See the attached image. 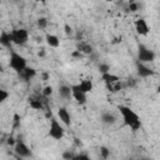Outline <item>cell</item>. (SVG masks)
Instances as JSON below:
<instances>
[{
  "label": "cell",
  "mask_w": 160,
  "mask_h": 160,
  "mask_svg": "<svg viewBox=\"0 0 160 160\" xmlns=\"http://www.w3.org/2000/svg\"><path fill=\"white\" fill-rule=\"evenodd\" d=\"M118 110L120 111V114H121V116H122L124 125L128 126L131 131H138V130L141 129V126H142L141 119H140V116H139L130 106L119 105V106H118Z\"/></svg>",
  "instance_id": "obj_1"
},
{
  "label": "cell",
  "mask_w": 160,
  "mask_h": 160,
  "mask_svg": "<svg viewBox=\"0 0 160 160\" xmlns=\"http://www.w3.org/2000/svg\"><path fill=\"white\" fill-rule=\"evenodd\" d=\"M9 66L15 72H21L28 66V60L25 56H22L20 52L10 49V58H9Z\"/></svg>",
  "instance_id": "obj_2"
},
{
  "label": "cell",
  "mask_w": 160,
  "mask_h": 160,
  "mask_svg": "<svg viewBox=\"0 0 160 160\" xmlns=\"http://www.w3.org/2000/svg\"><path fill=\"white\" fill-rule=\"evenodd\" d=\"M49 136L52 138L54 140H61L64 136H65V129L64 126L61 125V122L51 116L50 118V126H49Z\"/></svg>",
  "instance_id": "obj_3"
},
{
  "label": "cell",
  "mask_w": 160,
  "mask_h": 160,
  "mask_svg": "<svg viewBox=\"0 0 160 160\" xmlns=\"http://www.w3.org/2000/svg\"><path fill=\"white\" fill-rule=\"evenodd\" d=\"M10 32H11L12 44H15L18 46H24L29 41V32L26 29H22V28L12 29Z\"/></svg>",
  "instance_id": "obj_4"
},
{
  "label": "cell",
  "mask_w": 160,
  "mask_h": 160,
  "mask_svg": "<svg viewBox=\"0 0 160 160\" xmlns=\"http://www.w3.org/2000/svg\"><path fill=\"white\" fill-rule=\"evenodd\" d=\"M155 58H156V54L152 50H150L148 46H145L142 44L139 45V48H138V61L145 62V64L146 62H152L155 60Z\"/></svg>",
  "instance_id": "obj_5"
},
{
  "label": "cell",
  "mask_w": 160,
  "mask_h": 160,
  "mask_svg": "<svg viewBox=\"0 0 160 160\" xmlns=\"http://www.w3.org/2000/svg\"><path fill=\"white\" fill-rule=\"evenodd\" d=\"M14 152L16 154L18 158H21V159H28V158L32 156L30 148L21 139H16L15 145H14Z\"/></svg>",
  "instance_id": "obj_6"
},
{
  "label": "cell",
  "mask_w": 160,
  "mask_h": 160,
  "mask_svg": "<svg viewBox=\"0 0 160 160\" xmlns=\"http://www.w3.org/2000/svg\"><path fill=\"white\" fill-rule=\"evenodd\" d=\"M29 101V105L32 110H36V111H40V110H45L46 108V98H42V96H30L28 99Z\"/></svg>",
  "instance_id": "obj_7"
},
{
  "label": "cell",
  "mask_w": 160,
  "mask_h": 160,
  "mask_svg": "<svg viewBox=\"0 0 160 160\" xmlns=\"http://www.w3.org/2000/svg\"><path fill=\"white\" fill-rule=\"evenodd\" d=\"M134 26H135V31L138 35H141V36H146L150 31V28H149V24L148 21L144 19V18H139L135 20L134 22Z\"/></svg>",
  "instance_id": "obj_8"
},
{
  "label": "cell",
  "mask_w": 160,
  "mask_h": 160,
  "mask_svg": "<svg viewBox=\"0 0 160 160\" xmlns=\"http://www.w3.org/2000/svg\"><path fill=\"white\" fill-rule=\"evenodd\" d=\"M136 74H138V76L145 79V78H150V76L155 75V71L150 66H148L145 62L138 61L136 62Z\"/></svg>",
  "instance_id": "obj_9"
},
{
  "label": "cell",
  "mask_w": 160,
  "mask_h": 160,
  "mask_svg": "<svg viewBox=\"0 0 160 160\" xmlns=\"http://www.w3.org/2000/svg\"><path fill=\"white\" fill-rule=\"evenodd\" d=\"M70 88H71V98H72L79 105H84V104H86V101H88V96H86V94H85L84 91H81L76 85H71Z\"/></svg>",
  "instance_id": "obj_10"
},
{
  "label": "cell",
  "mask_w": 160,
  "mask_h": 160,
  "mask_svg": "<svg viewBox=\"0 0 160 160\" xmlns=\"http://www.w3.org/2000/svg\"><path fill=\"white\" fill-rule=\"evenodd\" d=\"M56 116H58V119L60 120V122H61L62 125H65V126H68V128L71 125V115H70L69 110H68L65 106H61V108L58 109Z\"/></svg>",
  "instance_id": "obj_11"
},
{
  "label": "cell",
  "mask_w": 160,
  "mask_h": 160,
  "mask_svg": "<svg viewBox=\"0 0 160 160\" xmlns=\"http://www.w3.org/2000/svg\"><path fill=\"white\" fill-rule=\"evenodd\" d=\"M36 74H38L36 69H34V68H31V66H26V68H25L21 72H19L18 75H19V78H20L22 81L30 82V80H32V79L36 76Z\"/></svg>",
  "instance_id": "obj_12"
},
{
  "label": "cell",
  "mask_w": 160,
  "mask_h": 160,
  "mask_svg": "<svg viewBox=\"0 0 160 160\" xmlns=\"http://www.w3.org/2000/svg\"><path fill=\"white\" fill-rule=\"evenodd\" d=\"M0 45H2L4 48H9L11 49V45H12V40H11V32L10 31H1L0 34Z\"/></svg>",
  "instance_id": "obj_13"
},
{
  "label": "cell",
  "mask_w": 160,
  "mask_h": 160,
  "mask_svg": "<svg viewBox=\"0 0 160 160\" xmlns=\"http://www.w3.org/2000/svg\"><path fill=\"white\" fill-rule=\"evenodd\" d=\"M76 50H79V51L82 52L84 55H91V54L94 52V48H92L89 42H85V41L76 42Z\"/></svg>",
  "instance_id": "obj_14"
},
{
  "label": "cell",
  "mask_w": 160,
  "mask_h": 160,
  "mask_svg": "<svg viewBox=\"0 0 160 160\" xmlns=\"http://www.w3.org/2000/svg\"><path fill=\"white\" fill-rule=\"evenodd\" d=\"M76 86H78L81 91H84L85 94L91 92L92 89H94V84H92V80H91V79H85V80H82L80 84H78Z\"/></svg>",
  "instance_id": "obj_15"
},
{
  "label": "cell",
  "mask_w": 160,
  "mask_h": 160,
  "mask_svg": "<svg viewBox=\"0 0 160 160\" xmlns=\"http://www.w3.org/2000/svg\"><path fill=\"white\" fill-rule=\"evenodd\" d=\"M45 41L50 48H59L60 46V39L54 34H46Z\"/></svg>",
  "instance_id": "obj_16"
},
{
  "label": "cell",
  "mask_w": 160,
  "mask_h": 160,
  "mask_svg": "<svg viewBox=\"0 0 160 160\" xmlns=\"http://www.w3.org/2000/svg\"><path fill=\"white\" fill-rule=\"evenodd\" d=\"M101 80L105 82V85H108V84H112V82L119 81L120 78H119L116 74H112V72L108 71V72H105V74H101Z\"/></svg>",
  "instance_id": "obj_17"
},
{
  "label": "cell",
  "mask_w": 160,
  "mask_h": 160,
  "mask_svg": "<svg viewBox=\"0 0 160 160\" xmlns=\"http://www.w3.org/2000/svg\"><path fill=\"white\" fill-rule=\"evenodd\" d=\"M100 119H101V121H102L105 125H112V124H115V121H116V116H115L112 112H110V111L102 112Z\"/></svg>",
  "instance_id": "obj_18"
},
{
  "label": "cell",
  "mask_w": 160,
  "mask_h": 160,
  "mask_svg": "<svg viewBox=\"0 0 160 160\" xmlns=\"http://www.w3.org/2000/svg\"><path fill=\"white\" fill-rule=\"evenodd\" d=\"M59 95H60V98H62V99H70L71 98V88L70 86H68V85H61V86H59Z\"/></svg>",
  "instance_id": "obj_19"
},
{
  "label": "cell",
  "mask_w": 160,
  "mask_h": 160,
  "mask_svg": "<svg viewBox=\"0 0 160 160\" xmlns=\"http://www.w3.org/2000/svg\"><path fill=\"white\" fill-rule=\"evenodd\" d=\"M122 88H124V82H121V80L106 85V89H108V91H110V92H119Z\"/></svg>",
  "instance_id": "obj_20"
},
{
  "label": "cell",
  "mask_w": 160,
  "mask_h": 160,
  "mask_svg": "<svg viewBox=\"0 0 160 160\" xmlns=\"http://www.w3.org/2000/svg\"><path fill=\"white\" fill-rule=\"evenodd\" d=\"M52 92H54V88H52L51 85H46V86H44L42 90H41V96L48 99V98H50V96L52 95Z\"/></svg>",
  "instance_id": "obj_21"
},
{
  "label": "cell",
  "mask_w": 160,
  "mask_h": 160,
  "mask_svg": "<svg viewBox=\"0 0 160 160\" xmlns=\"http://www.w3.org/2000/svg\"><path fill=\"white\" fill-rule=\"evenodd\" d=\"M139 8H140V5H139L135 0H130L129 4H128V10H129L130 12H136V11L139 10Z\"/></svg>",
  "instance_id": "obj_22"
},
{
  "label": "cell",
  "mask_w": 160,
  "mask_h": 160,
  "mask_svg": "<svg viewBox=\"0 0 160 160\" xmlns=\"http://www.w3.org/2000/svg\"><path fill=\"white\" fill-rule=\"evenodd\" d=\"M36 26H38L40 30L46 29V26H48V19H46V18H44V16L39 18V19L36 20Z\"/></svg>",
  "instance_id": "obj_23"
},
{
  "label": "cell",
  "mask_w": 160,
  "mask_h": 160,
  "mask_svg": "<svg viewBox=\"0 0 160 160\" xmlns=\"http://www.w3.org/2000/svg\"><path fill=\"white\" fill-rule=\"evenodd\" d=\"M98 70H99L100 74H105V72L110 71V65L108 62H100L98 65Z\"/></svg>",
  "instance_id": "obj_24"
},
{
  "label": "cell",
  "mask_w": 160,
  "mask_h": 160,
  "mask_svg": "<svg viewBox=\"0 0 160 160\" xmlns=\"http://www.w3.org/2000/svg\"><path fill=\"white\" fill-rule=\"evenodd\" d=\"M100 158L101 159H108L110 156V149L106 146H100Z\"/></svg>",
  "instance_id": "obj_25"
},
{
  "label": "cell",
  "mask_w": 160,
  "mask_h": 160,
  "mask_svg": "<svg viewBox=\"0 0 160 160\" xmlns=\"http://www.w3.org/2000/svg\"><path fill=\"white\" fill-rule=\"evenodd\" d=\"M61 156H62V159H65V160H74L75 152H74L72 150H65V151L61 154Z\"/></svg>",
  "instance_id": "obj_26"
},
{
  "label": "cell",
  "mask_w": 160,
  "mask_h": 160,
  "mask_svg": "<svg viewBox=\"0 0 160 160\" xmlns=\"http://www.w3.org/2000/svg\"><path fill=\"white\" fill-rule=\"evenodd\" d=\"M9 96H10L9 91H6V90H4V89L0 88V105H1L2 102H5V101L9 99Z\"/></svg>",
  "instance_id": "obj_27"
},
{
  "label": "cell",
  "mask_w": 160,
  "mask_h": 160,
  "mask_svg": "<svg viewBox=\"0 0 160 160\" xmlns=\"http://www.w3.org/2000/svg\"><path fill=\"white\" fill-rule=\"evenodd\" d=\"M136 85V80L134 78H128L124 82V88H134Z\"/></svg>",
  "instance_id": "obj_28"
},
{
  "label": "cell",
  "mask_w": 160,
  "mask_h": 160,
  "mask_svg": "<svg viewBox=\"0 0 160 160\" xmlns=\"http://www.w3.org/2000/svg\"><path fill=\"white\" fill-rule=\"evenodd\" d=\"M64 32H65L66 36H71V35L74 34V30H72L71 25H69V24H64Z\"/></svg>",
  "instance_id": "obj_29"
},
{
  "label": "cell",
  "mask_w": 160,
  "mask_h": 160,
  "mask_svg": "<svg viewBox=\"0 0 160 160\" xmlns=\"http://www.w3.org/2000/svg\"><path fill=\"white\" fill-rule=\"evenodd\" d=\"M79 159H85V160H89V155H88L86 152H79V154H75L74 160H79Z\"/></svg>",
  "instance_id": "obj_30"
},
{
  "label": "cell",
  "mask_w": 160,
  "mask_h": 160,
  "mask_svg": "<svg viewBox=\"0 0 160 160\" xmlns=\"http://www.w3.org/2000/svg\"><path fill=\"white\" fill-rule=\"evenodd\" d=\"M71 56H72L74 59H81V58L84 56V54H82V52H80L79 50H74V51L71 52Z\"/></svg>",
  "instance_id": "obj_31"
},
{
  "label": "cell",
  "mask_w": 160,
  "mask_h": 160,
  "mask_svg": "<svg viewBox=\"0 0 160 160\" xmlns=\"http://www.w3.org/2000/svg\"><path fill=\"white\" fill-rule=\"evenodd\" d=\"M20 115L19 114H15L14 115V128H19L20 126Z\"/></svg>",
  "instance_id": "obj_32"
},
{
  "label": "cell",
  "mask_w": 160,
  "mask_h": 160,
  "mask_svg": "<svg viewBox=\"0 0 160 160\" xmlns=\"http://www.w3.org/2000/svg\"><path fill=\"white\" fill-rule=\"evenodd\" d=\"M49 78H50V74H49L48 71H42V72H41V79H42V81H48Z\"/></svg>",
  "instance_id": "obj_33"
},
{
  "label": "cell",
  "mask_w": 160,
  "mask_h": 160,
  "mask_svg": "<svg viewBox=\"0 0 160 160\" xmlns=\"http://www.w3.org/2000/svg\"><path fill=\"white\" fill-rule=\"evenodd\" d=\"M15 141H16V140H15L12 136H10V138H8V140H6V144H8V145H11V146H14V145H15Z\"/></svg>",
  "instance_id": "obj_34"
},
{
  "label": "cell",
  "mask_w": 160,
  "mask_h": 160,
  "mask_svg": "<svg viewBox=\"0 0 160 160\" xmlns=\"http://www.w3.org/2000/svg\"><path fill=\"white\" fill-rule=\"evenodd\" d=\"M38 56H39V58H44V56H45V50H44V49L40 50V51L38 52Z\"/></svg>",
  "instance_id": "obj_35"
},
{
  "label": "cell",
  "mask_w": 160,
  "mask_h": 160,
  "mask_svg": "<svg viewBox=\"0 0 160 160\" xmlns=\"http://www.w3.org/2000/svg\"><path fill=\"white\" fill-rule=\"evenodd\" d=\"M74 142H75V145H76V146H81V145H82V144H81V141H80L79 139H76V138L74 139Z\"/></svg>",
  "instance_id": "obj_36"
},
{
  "label": "cell",
  "mask_w": 160,
  "mask_h": 160,
  "mask_svg": "<svg viewBox=\"0 0 160 160\" xmlns=\"http://www.w3.org/2000/svg\"><path fill=\"white\" fill-rule=\"evenodd\" d=\"M35 1H36V2H41V4H46L48 0H35Z\"/></svg>",
  "instance_id": "obj_37"
},
{
  "label": "cell",
  "mask_w": 160,
  "mask_h": 160,
  "mask_svg": "<svg viewBox=\"0 0 160 160\" xmlns=\"http://www.w3.org/2000/svg\"><path fill=\"white\" fill-rule=\"evenodd\" d=\"M5 70H4V66H2V64L0 62V72H4Z\"/></svg>",
  "instance_id": "obj_38"
},
{
  "label": "cell",
  "mask_w": 160,
  "mask_h": 160,
  "mask_svg": "<svg viewBox=\"0 0 160 160\" xmlns=\"http://www.w3.org/2000/svg\"><path fill=\"white\" fill-rule=\"evenodd\" d=\"M106 1H112V0H106Z\"/></svg>",
  "instance_id": "obj_39"
},
{
  "label": "cell",
  "mask_w": 160,
  "mask_h": 160,
  "mask_svg": "<svg viewBox=\"0 0 160 160\" xmlns=\"http://www.w3.org/2000/svg\"><path fill=\"white\" fill-rule=\"evenodd\" d=\"M0 5H1V0H0Z\"/></svg>",
  "instance_id": "obj_40"
}]
</instances>
